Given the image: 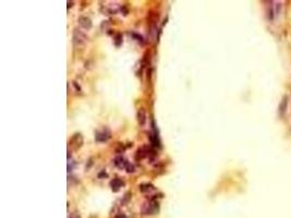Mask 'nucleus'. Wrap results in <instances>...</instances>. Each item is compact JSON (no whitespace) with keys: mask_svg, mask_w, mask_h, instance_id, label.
Listing matches in <instances>:
<instances>
[{"mask_svg":"<svg viewBox=\"0 0 291 218\" xmlns=\"http://www.w3.org/2000/svg\"><path fill=\"white\" fill-rule=\"evenodd\" d=\"M88 37L86 36V34L79 30V28H74L73 31V44L74 46H83L86 43Z\"/></svg>","mask_w":291,"mask_h":218,"instance_id":"1","label":"nucleus"},{"mask_svg":"<svg viewBox=\"0 0 291 218\" xmlns=\"http://www.w3.org/2000/svg\"><path fill=\"white\" fill-rule=\"evenodd\" d=\"M69 144H70V146L75 148V150L80 148L83 145V136H82V134H80V133L74 134L71 138V140L69 141Z\"/></svg>","mask_w":291,"mask_h":218,"instance_id":"2","label":"nucleus"},{"mask_svg":"<svg viewBox=\"0 0 291 218\" xmlns=\"http://www.w3.org/2000/svg\"><path fill=\"white\" fill-rule=\"evenodd\" d=\"M109 138H110V131L107 129L99 130L95 133V140L97 142H107Z\"/></svg>","mask_w":291,"mask_h":218,"instance_id":"3","label":"nucleus"},{"mask_svg":"<svg viewBox=\"0 0 291 218\" xmlns=\"http://www.w3.org/2000/svg\"><path fill=\"white\" fill-rule=\"evenodd\" d=\"M148 152H149V148H147L146 146H143V147L139 148L137 150V152H136L135 154V159L136 160H141L143 159V158H145V157L148 156Z\"/></svg>","mask_w":291,"mask_h":218,"instance_id":"4","label":"nucleus"},{"mask_svg":"<svg viewBox=\"0 0 291 218\" xmlns=\"http://www.w3.org/2000/svg\"><path fill=\"white\" fill-rule=\"evenodd\" d=\"M79 24L83 28H85V30H90L92 28V21L87 16H80L79 18Z\"/></svg>","mask_w":291,"mask_h":218,"instance_id":"5","label":"nucleus"},{"mask_svg":"<svg viewBox=\"0 0 291 218\" xmlns=\"http://www.w3.org/2000/svg\"><path fill=\"white\" fill-rule=\"evenodd\" d=\"M115 165L116 166L118 167V168H120V169H122V168H127V166H128V161L125 160V158L124 157H122V156H118V157H116L115 158Z\"/></svg>","mask_w":291,"mask_h":218,"instance_id":"6","label":"nucleus"},{"mask_svg":"<svg viewBox=\"0 0 291 218\" xmlns=\"http://www.w3.org/2000/svg\"><path fill=\"white\" fill-rule=\"evenodd\" d=\"M137 121H139L140 126H144L146 122V114L145 111H144V109H139V111H137Z\"/></svg>","mask_w":291,"mask_h":218,"instance_id":"7","label":"nucleus"},{"mask_svg":"<svg viewBox=\"0 0 291 218\" xmlns=\"http://www.w3.org/2000/svg\"><path fill=\"white\" fill-rule=\"evenodd\" d=\"M123 185V182L121 181L120 179H114L111 182H110V187H112V191H115V192H118L119 191V189H120L121 187Z\"/></svg>","mask_w":291,"mask_h":218,"instance_id":"8","label":"nucleus"},{"mask_svg":"<svg viewBox=\"0 0 291 218\" xmlns=\"http://www.w3.org/2000/svg\"><path fill=\"white\" fill-rule=\"evenodd\" d=\"M287 107H288V100H287V96H285L282 98L281 103H280V106H279V114H280V116H284L286 114Z\"/></svg>","mask_w":291,"mask_h":218,"instance_id":"9","label":"nucleus"},{"mask_svg":"<svg viewBox=\"0 0 291 218\" xmlns=\"http://www.w3.org/2000/svg\"><path fill=\"white\" fill-rule=\"evenodd\" d=\"M140 190H141V192H143V193H147V192H152V191H154L155 190V187H154L153 185H151V183H144V185H140Z\"/></svg>","mask_w":291,"mask_h":218,"instance_id":"10","label":"nucleus"},{"mask_svg":"<svg viewBox=\"0 0 291 218\" xmlns=\"http://www.w3.org/2000/svg\"><path fill=\"white\" fill-rule=\"evenodd\" d=\"M121 43H122V35H121L120 33H118L117 35H116V39H115L116 46L119 47L121 45Z\"/></svg>","mask_w":291,"mask_h":218,"instance_id":"11","label":"nucleus"},{"mask_svg":"<svg viewBox=\"0 0 291 218\" xmlns=\"http://www.w3.org/2000/svg\"><path fill=\"white\" fill-rule=\"evenodd\" d=\"M127 171L128 172H133L134 171V166L133 165H131V164H128V166H127Z\"/></svg>","mask_w":291,"mask_h":218,"instance_id":"12","label":"nucleus"},{"mask_svg":"<svg viewBox=\"0 0 291 218\" xmlns=\"http://www.w3.org/2000/svg\"><path fill=\"white\" fill-rule=\"evenodd\" d=\"M68 218H81L80 215H79L78 213H71L70 215H69Z\"/></svg>","mask_w":291,"mask_h":218,"instance_id":"13","label":"nucleus"},{"mask_svg":"<svg viewBox=\"0 0 291 218\" xmlns=\"http://www.w3.org/2000/svg\"><path fill=\"white\" fill-rule=\"evenodd\" d=\"M73 6V1H68V8H71Z\"/></svg>","mask_w":291,"mask_h":218,"instance_id":"14","label":"nucleus"}]
</instances>
